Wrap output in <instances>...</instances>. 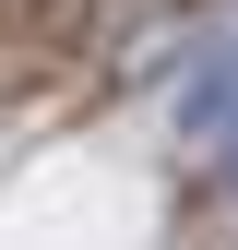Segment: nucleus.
Here are the masks:
<instances>
[{"instance_id":"nucleus-2","label":"nucleus","mask_w":238,"mask_h":250,"mask_svg":"<svg viewBox=\"0 0 238 250\" xmlns=\"http://www.w3.org/2000/svg\"><path fill=\"white\" fill-rule=\"evenodd\" d=\"M215 167H226V203H238V143H226V155H215Z\"/></svg>"},{"instance_id":"nucleus-1","label":"nucleus","mask_w":238,"mask_h":250,"mask_svg":"<svg viewBox=\"0 0 238 250\" xmlns=\"http://www.w3.org/2000/svg\"><path fill=\"white\" fill-rule=\"evenodd\" d=\"M167 131H178V143H202V155H226V143H238V48H202L191 72H178Z\"/></svg>"}]
</instances>
